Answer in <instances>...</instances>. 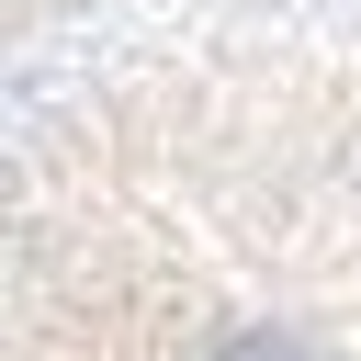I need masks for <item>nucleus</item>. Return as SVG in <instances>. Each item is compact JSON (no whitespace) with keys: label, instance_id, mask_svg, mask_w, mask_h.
<instances>
[{"label":"nucleus","instance_id":"1","mask_svg":"<svg viewBox=\"0 0 361 361\" xmlns=\"http://www.w3.org/2000/svg\"><path fill=\"white\" fill-rule=\"evenodd\" d=\"M0 11H45V0H0Z\"/></svg>","mask_w":361,"mask_h":361}]
</instances>
